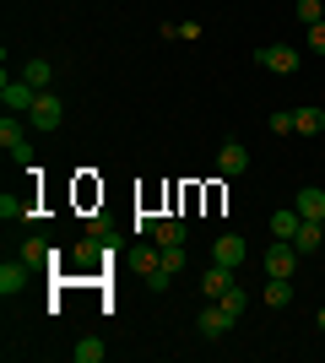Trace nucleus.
<instances>
[{
    "label": "nucleus",
    "mask_w": 325,
    "mask_h": 363,
    "mask_svg": "<svg viewBox=\"0 0 325 363\" xmlns=\"http://www.w3.org/2000/svg\"><path fill=\"white\" fill-rule=\"evenodd\" d=\"M28 130H33V125L16 120V114H6V120H0V147H6V157L33 163V136H28Z\"/></svg>",
    "instance_id": "nucleus-1"
},
{
    "label": "nucleus",
    "mask_w": 325,
    "mask_h": 363,
    "mask_svg": "<svg viewBox=\"0 0 325 363\" xmlns=\"http://www.w3.org/2000/svg\"><path fill=\"white\" fill-rule=\"evenodd\" d=\"M255 65H266V71H277V76H293L298 65H304V49H293V44H261V49H255Z\"/></svg>",
    "instance_id": "nucleus-2"
},
{
    "label": "nucleus",
    "mask_w": 325,
    "mask_h": 363,
    "mask_svg": "<svg viewBox=\"0 0 325 363\" xmlns=\"http://www.w3.org/2000/svg\"><path fill=\"white\" fill-rule=\"evenodd\" d=\"M33 98H38V87L33 82H22V76H0V104H6V114H28L33 108Z\"/></svg>",
    "instance_id": "nucleus-3"
},
{
    "label": "nucleus",
    "mask_w": 325,
    "mask_h": 363,
    "mask_svg": "<svg viewBox=\"0 0 325 363\" xmlns=\"http://www.w3.org/2000/svg\"><path fill=\"white\" fill-rule=\"evenodd\" d=\"M28 125H33V130H60V125H65V104L55 98V92H38L33 108H28Z\"/></svg>",
    "instance_id": "nucleus-4"
},
{
    "label": "nucleus",
    "mask_w": 325,
    "mask_h": 363,
    "mask_svg": "<svg viewBox=\"0 0 325 363\" xmlns=\"http://www.w3.org/2000/svg\"><path fill=\"white\" fill-rule=\"evenodd\" d=\"M298 260H304V255H298V244L293 239H277L271 250H266V277H293Z\"/></svg>",
    "instance_id": "nucleus-5"
},
{
    "label": "nucleus",
    "mask_w": 325,
    "mask_h": 363,
    "mask_svg": "<svg viewBox=\"0 0 325 363\" xmlns=\"http://www.w3.org/2000/svg\"><path fill=\"white\" fill-rule=\"evenodd\" d=\"M195 331H201L206 342H222V336L233 331V315H228V309H222V303L212 298V303L201 309V315H195Z\"/></svg>",
    "instance_id": "nucleus-6"
},
{
    "label": "nucleus",
    "mask_w": 325,
    "mask_h": 363,
    "mask_svg": "<svg viewBox=\"0 0 325 363\" xmlns=\"http://www.w3.org/2000/svg\"><path fill=\"white\" fill-rule=\"evenodd\" d=\"M244 250H249V244L239 239V233H222V239L212 244V260H217V266H233V272H239V266H244Z\"/></svg>",
    "instance_id": "nucleus-7"
},
{
    "label": "nucleus",
    "mask_w": 325,
    "mask_h": 363,
    "mask_svg": "<svg viewBox=\"0 0 325 363\" xmlns=\"http://www.w3.org/2000/svg\"><path fill=\"white\" fill-rule=\"evenodd\" d=\"M244 168H249V147H244V141H222V152H217V174H228V179H233V174H244Z\"/></svg>",
    "instance_id": "nucleus-8"
},
{
    "label": "nucleus",
    "mask_w": 325,
    "mask_h": 363,
    "mask_svg": "<svg viewBox=\"0 0 325 363\" xmlns=\"http://www.w3.org/2000/svg\"><path fill=\"white\" fill-rule=\"evenodd\" d=\"M228 288H233V266H217V260H212V266L201 272V293H206V298H222Z\"/></svg>",
    "instance_id": "nucleus-9"
},
{
    "label": "nucleus",
    "mask_w": 325,
    "mask_h": 363,
    "mask_svg": "<svg viewBox=\"0 0 325 363\" xmlns=\"http://www.w3.org/2000/svg\"><path fill=\"white\" fill-rule=\"evenodd\" d=\"M293 244H298V255H314L325 244V228H320V217H304L298 223V233H293Z\"/></svg>",
    "instance_id": "nucleus-10"
},
{
    "label": "nucleus",
    "mask_w": 325,
    "mask_h": 363,
    "mask_svg": "<svg viewBox=\"0 0 325 363\" xmlns=\"http://www.w3.org/2000/svg\"><path fill=\"white\" fill-rule=\"evenodd\" d=\"M293 130H298V136H320V130H325V108H314V104L293 108Z\"/></svg>",
    "instance_id": "nucleus-11"
},
{
    "label": "nucleus",
    "mask_w": 325,
    "mask_h": 363,
    "mask_svg": "<svg viewBox=\"0 0 325 363\" xmlns=\"http://www.w3.org/2000/svg\"><path fill=\"white\" fill-rule=\"evenodd\" d=\"M293 206H298V217H325V190L320 184H304L293 196Z\"/></svg>",
    "instance_id": "nucleus-12"
},
{
    "label": "nucleus",
    "mask_w": 325,
    "mask_h": 363,
    "mask_svg": "<svg viewBox=\"0 0 325 363\" xmlns=\"http://www.w3.org/2000/svg\"><path fill=\"white\" fill-rule=\"evenodd\" d=\"M22 82H33L38 92H49V82H55V65H49L44 55H33V60L22 65Z\"/></svg>",
    "instance_id": "nucleus-13"
},
{
    "label": "nucleus",
    "mask_w": 325,
    "mask_h": 363,
    "mask_svg": "<svg viewBox=\"0 0 325 363\" xmlns=\"http://www.w3.org/2000/svg\"><path fill=\"white\" fill-rule=\"evenodd\" d=\"M22 282H28V260L16 255V260H6V266H0V293H6V298H11V293L22 288Z\"/></svg>",
    "instance_id": "nucleus-14"
},
{
    "label": "nucleus",
    "mask_w": 325,
    "mask_h": 363,
    "mask_svg": "<svg viewBox=\"0 0 325 363\" xmlns=\"http://www.w3.org/2000/svg\"><path fill=\"white\" fill-rule=\"evenodd\" d=\"M266 303H271V309H287V303H293V277H266Z\"/></svg>",
    "instance_id": "nucleus-15"
},
{
    "label": "nucleus",
    "mask_w": 325,
    "mask_h": 363,
    "mask_svg": "<svg viewBox=\"0 0 325 363\" xmlns=\"http://www.w3.org/2000/svg\"><path fill=\"white\" fill-rule=\"evenodd\" d=\"M16 255L28 260V266H55V260H60V255H55V250H49L44 239H28V244H22V250H16Z\"/></svg>",
    "instance_id": "nucleus-16"
},
{
    "label": "nucleus",
    "mask_w": 325,
    "mask_h": 363,
    "mask_svg": "<svg viewBox=\"0 0 325 363\" xmlns=\"http://www.w3.org/2000/svg\"><path fill=\"white\" fill-rule=\"evenodd\" d=\"M152 239H157V250H169V244H185V223H179V217H163Z\"/></svg>",
    "instance_id": "nucleus-17"
},
{
    "label": "nucleus",
    "mask_w": 325,
    "mask_h": 363,
    "mask_svg": "<svg viewBox=\"0 0 325 363\" xmlns=\"http://www.w3.org/2000/svg\"><path fill=\"white\" fill-rule=\"evenodd\" d=\"M298 223H304V217H298V206H287V212H271V233H277V239H293Z\"/></svg>",
    "instance_id": "nucleus-18"
},
{
    "label": "nucleus",
    "mask_w": 325,
    "mask_h": 363,
    "mask_svg": "<svg viewBox=\"0 0 325 363\" xmlns=\"http://www.w3.org/2000/svg\"><path fill=\"white\" fill-rule=\"evenodd\" d=\"M103 342H98V336H81V342H76V347H71V358H76V363H103Z\"/></svg>",
    "instance_id": "nucleus-19"
},
{
    "label": "nucleus",
    "mask_w": 325,
    "mask_h": 363,
    "mask_svg": "<svg viewBox=\"0 0 325 363\" xmlns=\"http://www.w3.org/2000/svg\"><path fill=\"white\" fill-rule=\"evenodd\" d=\"M217 303H222V309H228V315L239 320V315H244V309H249V293H244V288H228V293H222V298H217Z\"/></svg>",
    "instance_id": "nucleus-20"
},
{
    "label": "nucleus",
    "mask_w": 325,
    "mask_h": 363,
    "mask_svg": "<svg viewBox=\"0 0 325 363\" xmlns=\"http://www.w3.org/2000/svg\"><path fill=\"white\" fill-rule=\"evenodd\" d=\"M298 22H304V28L325 22V0H298Z\"/></svg>",
    "instance_id": "nucleus-21"
},
{
    "label": "nucleus",
    "mask_w": 325,
    "mask_h": 363,
    "mask_svg": "<svg viewBox=\"0 0 325 363\" xmlns=\"http://www.w3.org/2000/svg\"><path fill=\"white\" fill-rule=\"evenodd\" d=\"M163 272H185V244H169V250H163Z\"/></svg>",
    "instance_id": "nucleus-22"
},
{
    "label": "nucleus",
    "mask_w": 325,
    "mask_h": 363,
    "mask_svg": "<svg viewBox=\"0 0 325 363\" xmlns=\"http://www.w3.org/2000/svg\"><path fill=\"white\" fill-rule=\"evenodd\" d=\"M87 239H98V244H114V223H103V217H93V223H87Z\"/></svg>",
    "instance_id": "nucleus-23"
},
{
    "label": "nucleus",
    "mask_w": 325,
    "mask_h": 363,
    "mask_svg": "<svg viewBox=\"0 0 325 363\" xmlns=\"http://www.w3.org/2000/svg\"><path fill=\"white\" fill-rule=\"evenodd\" d=\"M271 136H293V108H277V114H271Z\"/></svg>",
    "instance_id": "nucleus-24"
},
{
    "label": "nucleus",
    "mask_w": 325,
    "mask_h": 363,
    "mask_svg": "<svg viewBox=\"0 0 325 363\" xmlns=\"http://www.w3.org/2000/svg\"><path fill=\"white\" fill-rule=\"evenodd\" d=\"M169 282H173V272H163V266H157V272H147V288H152V293H163Z\"/></svg>",
    "instance_id": "nucleus-25"
},
{
    "label": "nucleus",
    "mask_w": 325,
    "mask_h": 363,
    "mask_svg": "<svg viewBox=\"0 0 325 363\" xmlns=\"http://www.w3.org/2000/svg\"><path fill=\"white\" fill-rule=\"evenodd\" d=\"M309 49H314V55H325V22H314V28H309Z\"/></svg>",
    "instance_id": "nucleus-26"
},
{
    "label": "nucleus",
    "mask_w": 325,
    "mask_h": 363,
    "mask_svg": "<svg viewBox=\"0 0 325 363\" xmlns=\"http://www.w3.org/2000/svg\"><path fill=\"white\" fill-rule=\"evenodd\" d=\"M320 325H325V309H320Z\"/></svg>",
    "instance_id": "nucleus-27"
},
{
    "label": "nucleus",
    "mask_w": 325,
    "mask_h": 363,
    "mask_svg": "<svg viewBox=\"0 0 325 363\" xmlns=\"http://www.w3.org/2000/svg\"><path fill=\"white\" fill-rule=\"evenodd\" d=\"M320 228H325V217H320Z\"/></svg>",
    "instance_id": "nucleus-28"
}]
</instances>
